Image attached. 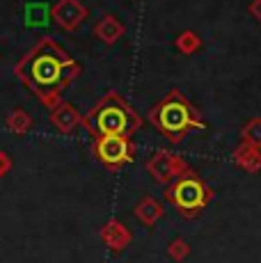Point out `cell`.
<instances>
[{
  "mask_svg": "<svg viewBox=\"0 0 261 263\" xmlns=\"http://www.w3.org/2000/svg\"><path fill=\"white\" fill-rule=\"evenodd\" d=\"M48 119H51V126L60 135H71L78 130V126H83V115H80L76 110V105L69 103V101H60L51 110Z\"/></svg>",
  "mask_w": 261,
  "mask_h": 263,
  "instance_id": "ba28073f",
  "label": "cell"
},
{
  "mask_svg": "<svg viewBox=\"0 0 261 263\" xmlns=\"http://www.w3.org/2000/svg\"><path fill=\"white\" fill-rule=\"evenodd\" d=\"M83 126L92 138H99V135L133 138L142 128V117L122 94L108 92L83 115Z\"/></svg>",
  "mask_w": 261,
  "mask_h": 263,
  "instance_id": "7a4b0ae2",
  "label": "cell"
},
{
  "mask_svg": "<svg viewBox=\"0 0 261 263\" xmlns=\"http://www.w3.org/2000/svg\"><path fill=\"white\" fill-rule=\"evenodd\" d=\"M124 34H126V28H124V23L119 21L117 16H113V14H103L97 21V25H94V37H97L99 42H103L105 46L117 44Z\"/></svg>",
  "mask_w": 261,
  "mask_h": 263,
  "instance_id": "30bf717a",
  "label": "cell"
},
{
  "mask_svg": "<svg viewBox=\"0 0 261 263\" xmlns=\"http://www.w3.org/2000/svg\"><path fill=\"white\" fill-rule=\"evenodd\" d=\"M51 18L64 32H76L87 18V7L80 0H58L51 7Z\"/></svg>",
  "mask_w": 261,
  "mask_h": 263,
  "instance_id": "52a82bcc",
  "label": "cell"
},
{
  "mask_svg": "<svg viewBox=\"0 0 261 263\" xmlns=\"http://www.w3.org/2000/svg\"><path fill=\"white\" fill-rule=\"evenodd\" d=\"M240 140L248 144L261 146V117H252L250 121H245V126L240 128Z\"/></svg>",
  "mask_w": 261,
  "mask_h": 263,
  "instance_id": "9a60e30c",
  "label": "cell"
},
{
  "mask_svg": "<svg viewBox=\"0 0 261 263\" xmlns=\"http://www.w3.org/2000/svg\"><path fill=\"white\" fill-rule=\"evenodd\" d=\"M5 126H7V128L12 130L14 135H26V133L32 130L34 121H32V117H30V112H26V110H21V108H16V110H12V112L7 115V119H5Z\"/></svg>",
  "mask_w": 261,
  "mask_h": 263,
  "instance_id": "4fadbf2b",
  "label": "cell"
},
{
  "mask_svg": "<svg viewBox=\"0 0 261 263\" xmlns=\"http://www.w3.org/2000/svg\"><path fill=\"white\" fill-rule=\"evenodd\" d=\"M12 158H9V154L7 151H3L0 149V179H3V176H7L9 172H12Z\"/></svg>",
  "mask_w": 261,
  "mask_h": 263,
  "instance_id": "e0dca14e",
  "label": "cell"
},
{
  "mask_svg": "<svg viewBox=\"0 0 261 263\" xmlns=\"http://www.w3.org/2000/svg\"><path fill=\"white\" fill-rule=\"evenodd\" d=\"M174 48L183 55H193L202 48V37H199L195 30H183V32L174 39Z\"/></svg>",
  "mask_w": 261,
  "mask_h": 263,
  "instance_id": "5bb4252c",
  "label": "cell"
},
{
  "mask_svg": "<svg viewBox=\"0 0 261 263\" xmlns=\"http://www.w3.org/2000/svg\"><path fill=\"white\" fill-rule=\"evenodd\" d=\"M248 12H250V16L261 25V0H252V3L248 5Z\"/></svg>",
  "mask_w": 261,
  "mask_h": 263,
  "instance_id": "ac0fdd59",
  "label": "cell"
},
{
  "mask_svg": "<svg viewBox=\"0 0 261 263\" xmlns=\"http://www.w3.org/2000/svg\"><path fill=\"white\" fill-rule=\"evenodd\" d=\"M167 254H170V259H174V261H185L190 254V245L183 238H174L167 242Z\"/></svg>",
  "mask_w": 261,
  "mask_h": 263,
  "instance_id": "2e32d148",
  "label": "cell"
},
{
  "mask_svg": "<svg viewBox=\"0 0 261 263\" xmlns=\"http://www.w3.org/2000/svg\"><path fill=\"white\" fill-rule=\"evenodd\" d=\"M99 236H101L103 245L108 247V250H113V252H122V250H126V247L130 245V240H133L130 231H128L119 220H110V222H105V224L101 227V231H99Z\"/></svg>",
  "mask_w": 261,
  "mask_h": 263,
  "instance_id": "9c48e42d",
  "label": "cell"
},
{
  "mask_svg": "<svg viewBox=\"0 0 261 263\" xmlns=\"http://www.w3.org/2000/svg\"><path fill=\"white\" fill-rule=\"evenodd\" d=\"M147 172L156 183H167V181H174L177 176L190 172V165L185 163V158H181V156L172 154L167 149H158L147 160Z\"/></svg>",
  "mask_w": 261,
  "mask_h": 263,
  "instance_id": "8992f818",
  "label": "cell"
},
{
  "mask_svg": "<svg viewBox=\"0 0 261 263\" xmlns=\"http://www.w3.org/2000/svg\"><path fill=\"white\" fill-rule=\"evenodd\" d=\"M232 160L236 163V167H240L248 174H257V172H261V146L240 142L232 151Z\"/></svg>",
  "mask_w": 261,
  "mask_h": 263,
  "instance_id": "8fae6325",
  "label": "cell"
},
{
  "mask_svg": "<svg viewBox=\"0 0 261 263\" xmlns=\"http://www.w3.org/2000/svg\"><path fill=\"white\" fill-rule=\"evenodd\" d=\"M165 199H167L185 220H195V217L209 206V201L213 199V190L207 185V181L199 179L197 172L190 170V172H185V174L177 176V179L165 188Z\"/></svg>",
  "mask_w": 261,
  "mask_h": 263,
  "instance_id": "277c9868",
  "label": "cell"
},
{
  "mask_svg": "<svg viewBox=\"0 0 261 263\" xmlns=\"http://www.w3.org/2000/svg\"><path fill=\"white\" fill-rule=\"evenodd\" d=\"M92 151L99 163L110 172H119L135 158V144L126 135H99L94 138Z\"/></svg>",
  "mask_w": 261,
  "mask_h": 263,
  "instance_id": "5b68a950",
  "label": "cell"
},
{
  "mask_svg": "<svg viewBox=\"0 0 261 263\" xmlns=\"http://www.w3.org/2000/svg\"><path fill=\"white\" fill-rule=\"evenodd\" d=\"M149 121L172 144H179L193 130L207 128V121L202 119L199 110L179 89H172L167 96H163L158 103L149 108Z\"/></svg>",
  "mask_w": 261,
  "mask_h": 263,
  "instance_id": "3957f363",
  "label": "cell"
},
{
  "mask_svg": "<svg viewBox=\"0 0 261 263\" xmlns=\"http://www.w3.org/2000/svg\"><path fill=\"white\" fill-rule=\"evenodd\" d=\"M133 215L138 217V222L140 224H144V227H154L156 222L163 217V204L156 199V197H152V195H147V197H142V199L135 204V209H133Z\"/></svg>",
  "mask_w": 261,
  "mask_h": 263,
  "instance_id": "7c38bea8",
  "label": "cell"
},
{
  "mask_svg": "<svg viewBox=\"0 0 261 263\" xmlns=\"http://www.w3.org/2000/svg\"><path fill=\"white\" fill-rule=\"evenodd\" d=\"M80 73H83V64L73 60L67 48L51 37H42L14 64V76L48 110H53L62 101V92Z\"/></svg>",
  "mask_w": 261,
  "mask_h": 263,
  "instance_id": "6da1fadb",
  "label": "cell"
}]
</instances>
